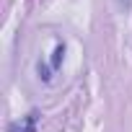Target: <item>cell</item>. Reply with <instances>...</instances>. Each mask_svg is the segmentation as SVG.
<instances>
[{
    "label": "cell",
    "mask_w": 132,
    "mask_h": 132,
    "mask_svg": "<svg viewBox=\"0 0 132 132\" xmlns=\"http://www.w3.org/2000/svg\"><path fill=\"white\" fill-rule=\"evenodd\" d=\"M39 117H42L39 109H31L26 117L11 122V124H8V132H36V127H39Z\"/></svg>",
    "instance_id": "6da1fadb"
},
{
    "label": "cell",
    "mask_w": 132,
    "mask_h": 132,
    "mask_svg": "<svg viewBox=\"0 0 132 132\" xmlns=\"http://www.w3.org/2000/svg\"><path fill=\"white\" fill-rule=\"evenodd\" d=\"M62 60H65V47H62V44H57V47H54V52H52V62H49V68H52V70H57L60 65H62Z\"/></svg>",
    "instance_id": "7a4b0ae2"
}]
</instances>
